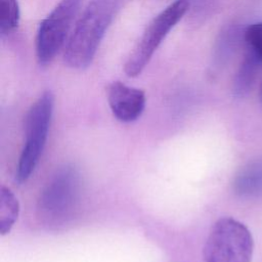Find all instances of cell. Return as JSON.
Returning <instances> with one entry per match:
<instances>
[{
	"label": "cell",
	"mask_w": 262,
	"mask_h": 262,
	"mask_svg": "<svg viewBox=\"0 0 262 262\" xmlns=\"http://www.w3.org/2000/svg\"><path fill=\"white\" fill-rule=\"evenodd\" d=\"M244 34L245 29L237 21H230L220 30L213 47V70H222L230 62L244 41Z\"/></svg>",
	"instance_id": "ba28073f"
},
{
	"label": "cell",
	"mask_w": 262,
	"mask_h": 262,
	"mask_svg": "<svg viewBox=\"0 0 262 262\" xmlns=\"http://www.w3.org/2000/svg\"><path fill=\"white\" fill-rule=\"evenodd\" d=\"M260 100L262 101V84H261V87H260Z\"/></svg>",
	"instance_id": "5bb4252c"
},
{
	"label": "cell",
	"mask_w": 262,
	"mask_h": 262,
	"mask_svg": "<svg viewBox=\"0 0 262 262\" xmlns=\"http://www.w3.org/2000/svg\"><path fill=\"white\" fill-rule=\"evenodd\" d=\"M84 0H60L40 23L36 36V57L42 67L51 63L67 45L73 23Z\"/></svg>",
	"instance_id": "8992f818"
},
{
	"label": "cell",
	"mask_w": 262,
	"mask_h": 262,
	"mask_svg": "<svg viewBox=\"0 0 262 262\" xmlns=\"http://www.w3.org/2000/svg\"><path fill=\"white\" fill-rule=\"evenodd\" d=\"M107 101L117 120L130 123L142 115L146 97L143 90L115 81L107 87Z\"/></svg>",
	"instance_id": "52a82bcc"
},
{
	"label": "cell",
	"mask_w": 262,
	"mask_h": 262,
	"mask_svg": "<svg viewBox=\"0 0 262 262\" xmlns=\"http://www.w3.org/2000/svg\"><path fill=\"white\" fill-rule=\"evenodd\" d=\"M188 8V0H176L152 18L124 64V72L128 77H136L144 70L158 47Z\"/></svg>",
	"instance_id": "5b68a950"
},
{
	"label": "cell",
	"mask_w": 262,
	"mask_h": 262,
	"mask_svg": "<svg viewBox=\"0 0 262 262\" xmlns=\"http://www.w3.org/2000/svg\"><path fill=\"white\" fill-rule=\"evenodd\" d=\"M81 192V178L73 166L60 168L51 177L38 199L40 217L49 224L57 225L73 214Z\"/></svg>",
	"instance_id": "277c9868"
},
{
	"label": "cell",
	"mask_w": 262,
	"mask_h": 262,
	"mask_svg": "<svg viewBox=\"0 0 262 262\" xmlns=\"http://www.w3.org/2000/svg\"><path fill=\"white\" fill-rule=\"evenodd\" d=\"M19 203L14 193L7 187L0 189V232L2 235L8 233L17 220Z\"/></svg>",
	"instance_id": "8fae6325"
},
{
	"label": "cell",
	"mask_w": 262,
	"mask_h": 262,
	"mask_svg": "<svg viewBox=\"0 0 262 262\" xmlns=\"http://www.w3.org/2000/svg\"><path fill=\"white\" fill-rule=\"evenodd\" d=\"M233 190L241 198H258L262 195V160L248 163L236 174Z\"/></svg>",
	"instance_id": "9c48e42d"
},
{
	"label": "cell",
	"mask_w": 262,
	"mask_h": 262,
	"mask_svg": "<svg viewBox=\"0 0 262 262\" xmlns=\"http://www.w3.org/2000/svg\"><path fill=\"white\" fill-rule=\"evenodd\" d=\"M19 5L17 0H0V35L13 33L19 24Z\"/></svg>",
	"instance_id": "7c38bea8"
},
{
	"label": "cell",
	"mask_w": 262,
	"mask_h": 262,
	"mask_svg": "<svg viewBox=\"0 0 262 262\" xmlns=\"http://www.w3.org/2000/svg\"><path fill=\"white\" fill-rule=\"evenodd\" d=\"M253 250L254 241L247 226L223 217L213 224L203 256L205 262H251Z\"/></svg>",
	"instance_id": "3957f363"
},
{
	"label": "cell",
	"mask_w": 262,
	"mask_h": 262,
	"mask_svg": "<svg viewBox=\"0 0 262 262\" xmlns=\"http://www.w3.org/2000/svg\"><path fill=\"white\" fill-rule=\"evenodd\" d=\"M244 42L247 49L262 63V21L254 23L245 29Z\"/></svg>",
	"instance_id": "4fadbf2b"
},
{
	"label": "cell",
	"mask_w": 262,
	"mask_h": 262,
	"mask_svg": "<svg viewBox=\"0 0 262 262\" xmlns=\"http://www.w3.org/2000/svg\"><path fill=\"white\" fill-rule=\"evenodd\" d=\"M124 0H90L67 42L63 59L75 70L88 68Z\"/></svg>",
	"instance_id": "6da1fadb"
},
{
	"label": "cell",
	"mask_w": 262,
	"mask_h": 262,
	"mask_svg": "<svg viewBox=\"0 0 262 262\" xmlns=\"http://www.w3.org/2000/svg\"><path fill=\"white\" fill-rule=\"evenodd\" d=\"M54 97L43 92L29 108L25 119V143L18 159L15 179L21 183L34 172L44 149L53 113Z\"/></svg>",
	"instance_id": "7a4b0ae2"
},
{
	"label": "cell",
	"mask_w": 262,
	"mask_h": 262,
	"mask_svg": "<svg viewBox=\"0 0 262 262\" xmlns=\"http://www.w3.org/2000/svg\"><path fill=\"white\" fill-rule=\"evenodd\" d=\"M261 62L247 49L232 81V93L237 98L245 97L253 88Z\"/></svg>",
	"instance_id": "30bf717a"
}]
</instances>
